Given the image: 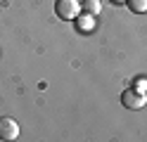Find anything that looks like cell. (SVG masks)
Listing matches in <instances>:
<instances>
[{"mask_svg": "<svg viewBox=\"0 0 147 142\" xmlns=\"http://www.w3.org/2000/svg\"><path fill=\"white\" fill-rule=\"evenodd\" d=\"M81 9H83L86 14H97L100 9H102V5H100V0H86V3L81 5Z\"/></svg>", "mask_w": 147, "mask_h": 142, "instance_id": "277c9868", "label": "cell"}, {"mask_svg": "<svg viewBox=\"0 0 147 142\" xmlns=\"http://www.w3.org/2000/svg\"><path fill=\"white\" fill-rule=\"evenodd\" d=\"M121 102H123L126 109H142L147 100H145V95H142L140 90H123Z\"/></svg>", "mask_w": 147, "mask_h": 142, "instance_id": "7a4b0ae2", "label": "cell"}, {"mask_svg": "<svg viewBox=\"0 0 147 142\" xmlns=\"http://www.w3.org/2000/svg\"><path fill=\"white\" fill-rule=\"evenodd\" d=\"M126 5L131 7L133 12H138V14L147 12V0H126Z\"/></svg>", "mask_w": 147, "mask_h": 142, "instance_id": "5b68a950", "label": "cell"}, {"mask_svg": "<svg viewBox=\"0 0 147 142\" xmlns=\"http://www.w3.org/2000/svg\"><path fill=\"white\" fill-rule=\"evenodd\" d=\"M138 90H140V92L147 90V81H140V83H138Z\"/></svg>", "mask_w": 147, "mask_h": 142, "instance_id": "52a82bcc", "label": "cell"}, {"mask_svg": "<svg viewBox=\"0 0 147 142\" xmlns=\"http://www.w3.org/2000/svg\"><path fill=\"white\" fill-rule=\"evenodd\" d=\"M17 137H19V123L10 116L0 118V140H17Z\"/></svg>", "mask_w": 147, "mask_h": 142, "instance_id": "3957f363", "label": "cell"}, {"mask_svg": "<svg viewBox=\"0 0 147 142\" xmlns=\"http://www.w3.org/2000/svg\"><path fill=\"white\" fill-rule=\"evenodd\" d=\"M90 26H95V22H93L90 17H83V19H81V28H83V31H88Z\"/></svg>", "mask_w": 147, "mask_h": 142, "instance_id": "8992f818", "label": "cell"}, {"mask_svg": "<svg viewBox=\"0 0 147 142\" xmlns=\"http://www.w3.org/2000/svg\"><path fill=\"white\" fill-rule=\"evenodd\" d=\"M55 12H57V17L64 19V22H74V19L81 14V3L78 0H57V3H55Z\"/></svg>", "mask_w": 147, "mask_h": 142, "instance_id": "6da1fadb", "label": "cell"}]
</instances>
